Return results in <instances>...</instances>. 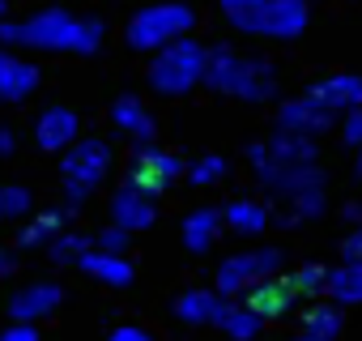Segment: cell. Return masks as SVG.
<instances>
[{
  "label": "cell",
  "instance_id": "6da1fadb",
  "mask_svg": "<svg viewBox=\"0 0 362 341\" xmlns=\"http://www.w3.org/2000/svg\"><path fill=\"white\" fill-rule=\"evenodd\" d=\"M103 22L98 18H81L69 9H39L22 22H0V43L5 47H30V52H73V56H90L103 47Z\"/></svg>",
  "mask_w": 362,
  "mask_h": 341
},
{
  "label": "cell",
  "instance_id": "7a4b0ae2",
  "mask_svg": "<svg viewBox=\"0 0 362 341\" xmlns=\"http://www.w3.org/2000/svg\"><path fill=\"white\" fill-rule=\"evenodd\" d=\"M247 162H252V170H256V180H260L273 197L290 201V218H294V222L324 214L328 175L320 170V162H307V166L269 162V158H264V141H252V145H247Z\"/></svg>",
  "mask_w": 362,
  "mask_h": 341
},
{
  "label": "cell",
  "instance_id": "3957f363",
  "mask_svg": "<svg viewBox=\"0 0 362 341\" xmlns=\"http://www.w3.org/2000/svg\"><path fill=\"white\" fill-rule=\"evenodd\" d=\"M205 86L226 98L269 103V98H277V69L260 56H243L226 43H214V47H205Z\"/></svg>",
  "mask_w": 362,
  "mask_h": 341
},
{
  "label": "cell",
  "instance_id": "277c9868",
  "mask_svg": "<svg viewBox=\"0 0 362 341\" xmlns=\"http://www.w3.org/2000/svg\"><path fill=\"white\" fill-rule=\"evenodd\" d=\"M111 162H115V149H111L103 137H77V141L60 154V180H64L69 214L90 201V192L107 180Z\"/></svg>",
  "mask_w": 362,
  "mask_h": 341
},
{
  "label": "cell",
  "instance_id": "5b68a950",
  "mask_svg": "<svg viewBox=\"0 0 362 341\" xmlns=\"http://www.w3.org/2000/svg\"><path fill=\"white\" fill-rule=\"evenodd\" d=\"M149 90L153 94H166V98H179L205 81V47L188 35V39H175L166 43L162 52H153L149 60Z\"/></svg>",
  "mask_w": 362,
  "mask_h": 341
},
{
  "label": "cell",
  "instance_id": "8992f818",
  "mask_svg": "<svg viewBox=\"0 0 362 341\" xmlns=\"http://www.w3.org/2000/svg\"><path fill=\"white\" fill-rule=\"evenodd\" d=\"M197 26V13L179 0H158V5H145L141 13H132L124 39L132 52H162L175 39H188Z\"/></svg>",
  "mask_w": 362,
  "mask_h": 341
},
{
  "label": "cell",
  "instance_id": "52a82bcc",
  "mask_svg": "<svg viewBox=\"0 0 362 341\" xmlns=\"http://www.w3.org/2000/svg\"><path fill=\"white\" fill-rule=\"evenodd\" d=\"M281 265H286V252L273 248V243L243 248V252H235V256H226V260L218 265V282H214V290H218L222 299H243L256 282L277 277Z\"/></svg>",
  "mask_w": 362,
  "mask_h": 341
},
{
  "label": "cell",
  "instance_id": "ba28073f",
  "mask_svg": "<svg viewBox=\"0 0 362 341\" xmlns=\"http://www.w3.org/2000/svg\"><path fill=\"white\" fill-rule=\"evenodd\" d=\"M184 170H188V162L179 158V154H170V149H158V145H132L128 180H132L141 192H149V197L175 188L179 180H184Z\"/></svg>",
  "mask_w": 362,
  "mask_h": 341
},
{
  "label": "cell",
  "instance_id": "9c48e42d",
  "mask_svg": "<svg viewBox=\"0 0 362 341\" xmlns=\"http://www.w3.org/2000/svg\"><path fill=\"white\" fill-rule=\"evenodd\" d=\"M303 98H307L311 107L328 111V115H345V111L362 107V77H358V73H328V77L311 81V86L303 90Z\"/></svg>",
  "mask_w": 362,
  "mask_h": 341
},
{
  "label": "cell",
  "instance_id": "30bf717a",
  "mask_svg": "<svg viewBox=\"0 0 362 341\" xmlns=\"http://www.w3.org/2000/svg\"><path fill=\"white\" fill-rule=\"evenodd\" d=\"M153 218H158L153 197H149V192H141L132 180H124V184L111 192V226H119L124 235H136V231L153 226Z\"/></svg>",
  "mask_w": 362,
  "mask_h": 341
},
{
  "label": "cell",
  "instance_id": "8fae6325",
  "mask_svg": "<svg viewBox=\"0 0 362 341\" xmlns=\"http://www.w3.org/2000/svg\"><path fill=\"white\" fill-rule=\"evenodd\" d=\"M60 286L56 282H26V286H18L13 294H9V316H13V324H39V320H47L56 307H60Z\"/></svg>",
  "mask_w": 362,
  "mask_h": 341
},
{
  "label": "cell",
  "instance_id": "7c38bea8",
  "mask_svg": "<svg viewBox=\"0 0 362 341\" xmlns=\"http://www.w3.org/2000/svg\"><path fill=\"white\" fill-rule=\"evenodd\" d=\"M332 120H337V115H328V111L311 107L307 98H290V103H281V107H277V124H273V132L315 141V137H324V132L332 128Z\"/></svg>",
  "mask_w": 362,
  "mask_h": 341
},
{
  "label": "cell",
  "instance_id": "4fadbf2b",
  "mask_svg": "<svg viewBox=\"0 0 362 341\" xmlns=\"http://www.w3.org/2000/svg\"><path fill=\"white\" fill-rule=\"evenodd\" d=\"M77 132H81L77 111L73 107H60V103L47 107V111H39V120H35V145L43 154H64L77 141Z\"/></svg>",
  "mask_w": 362,
  "mask_h": 341
},
{
  "label": "cell",
  "instance_id": "5bb4252c",
  "mask_svg": "<svg viewBox=\"0 0 362 341\" xmlns=\"http://www.w3.org/2000/svg\"><path fill=\"white\" fill-rule=\"evenodd\" d=\"M311 22V9H307V0H269L264 5V22H260V39H298Z\"/></svg>",
  "mask_w": 362,
  "mask_h": 341
},
{
  "label": "cell",
  "instance_id": "9a60e30c",
  "mask_svg": "<svg viewBox=\"0 0 362 341\" xmlns=\"http://www.w3.org/2000/svg\"><path fill=\"white\" fill-rule=\"evenodd\" d=\"M294 286H290V277H264V282H256L239 303L252 311V316H260V320H281L290 307H294Z\"/></svg>",
  "mask_w": 362,
  "mask_h": 341
},
{
  "label": "cell",
  "instance_id": "2e32d148",
  "mask_svg": "<svg viewBox=\"0 0 362 341\" xmlns=\"http://www.w3.org/2000/svg\"><path fill=\"white\" fill-rule=\"evenodd\" d=\"M39 90V64L0 47V103H26Z\"/></svg>",
  "mask_w": 362,
  "mask_h": 341
},
{
  "label": "cell",
  "instance_id": "e0dca14e",
  "mask_svg": "<svg viewBox=\"0 0 362 341\" xmlns=\"http://www.w3.org/2000/svg\"><path fill=\"white\" fill-rule=\"evenodd\" d=\"M226 311H230V299H222L209 286L184 290V294L175 299V320H184V324H222Z\"/></svg>",
  "mask_w": 362,
  "mask_h": 341
},
{
  "label": "cell",
  "instance_id": "ac0fdd59",
  "mask_svg": "<svg viewBox=\"0 0 362 341\" xmlns=\"http://www.w3.org/2000/svg\"><path fill=\"white\" fill-rule=\"evenodd\" d=\"M111 124L119 128V132H128L132 137V145H153V115L141 107V98L136 94H119L115 103H111Z\"/></svg>",
  "mask_w": 362,
  "mask_h": 341
},
{
  "label": "cell",
  "instance_id": "d6986e66",
  "mask_svg": "<svg viewBox=\"0 0 362 341\" xmlns=\"http://www.w3.org/2000/svg\"><path fill=\"white\" fill-rule=\"evenodd\" d=\"M179 235H184V248L188 252H209L218 239H222V209H214V205H201V209H192L188 218H184V226H179Z\"/></svg>",
  "mask_w": 362,
  "mask_h": 341
},
{
  "label": "cell",
  "instance_id": "ffe728a7",
  "mask_svg": "<svg viewBox=\"0 0 362 341\" xmlns=\"http://www.w3.org/2000/svg\"><path fill=\"white\" fill-rule=\"evenodd\" d=\"M269 222H273L269 205H260V201H252V197H235V201L222 209V226H230V231H235V235H243V239L264 235V231H269Z\"/></svg>",
  "mask_w": 362,
  "mask_h": 341
},
{
  "label": "cell",
  "instance_id": "44dd1931",
  "mask_svg": "<svg viewBox=\"0 0 362 341\" xmlns=\"http://www.w3.org/2000/svg\"><path fill=\"white\" fill-rule=\"evenodd\" d=\"M77 269L81 273H90L94 282H103V286H132V265H128V256H107V252H86L81 260H77Z\"/></svg>",
  "mask_w": 362,
  "mask_h": 341
},
{
  "label": "cell",
  "instance_id": "7402d4cb",
  "mask_svg": "<svg viewBox=\"0 0 362 341\" xmlns=\"http://www.w3.org/2000/svg\"><path fill=\"white\" fill-rule=\"evenodd\" d=\"M64 222H69V209H47L39 218H26L22 235H18V248L35 252V248H52L60 235H64Z\"/></svg>",
  "mask_w": 362,
  "mask_h": 341
},
{
  "label": "cell",
  "instance_id": "603a6c76",
  "mask_svg": "<svg viewBox=\"0 0 362 341\" xmlns=\"http://www.w3.org/2000/svg\"><path fill=\"white\" fill-rule=\"evenodd\" d=\"M324 294L332 299V307H354V303H362V265H337V269H328Z\"/></svg>",
  "mask_w": 362,
  "mask_h": 341
},
{
  "label": "cell",
  "instance_id": "cb8c5ba5",
  "mask_svg": "<svg viewBox=\"0 0 362 341\" xmlns=\"http://www.w3.org/2000/svg\"><path fill=\"white\" fill-rule=\"evenodd\" d=\"M264 158H269V162H286V166H307V162H315V141L273 132V137L264 141Z\"/></svg>",
  "mask_w": 362,
  "mask_h": 341
},
{
  "label": "cell",
  "instance_id": "d4e9b609",
  "mask_svg": "<svg viewBox=\"0 0 362 341\" xmlns=\"http://www.w3.org/2000/svg\"><path fill=\"white\" fill-rule=\"evenodd\" d=\"M226 22L239 30V35H260V22H264V5L269 0H218Z\"/></svg>",
  "mask_w": 362,
  "mask_h": 341
},
{
  "label": "cell",
  "instance_id": "484cf974",
  "mask_svg": "<svg viewBox=\"0 0 362 341\" xmlns=\"http://www.w3.org/2000/svg\"><path fill=\"white\" fill-rule=\"evenodd\" d=\"M303 333H311V337H320V341H337V333H341V311H337L332 303L307 307V311H303Z\"/></svg>",
  "mask_w": 362,
  "mask_h": 341
},
{
  "label": "cell",
  "instance_id": "4316f807",
  "mask_svg": "<svg viewBox=\"0 0 362 341\" xmlns=\"http://www.w3.org/2000/svg\"><path fill=\"white\" fill-rule=\"evenodd\" d=\"M230 341H256L260 337V328H264V320L260 316H252L243 303H230V311L222 316V324H218Z\"/></svg>",
  "mask_w": 362,
  "mask_h": 341
},
{
  "label": "cell",
  "instance_id": "83f0119b",
  "mask_svg": "<svg viewBox=\"0 0 362 341\" xmlns=\"http://www.w3.org/2000/svg\"><path fill=\"white\" fill-rule=\"evenodd\" d=\"M184 180L197 184V188H214V184H222V180H226V158H222V154H205V158H197V162L184 170Z\"/></svg>",
  "mask_w": 362,
  "mask_h": 341
},
{
  "label": "cell",
  "instance_id": "f1b7e54d",
  "mask_svg": "<svg viewBox=\"0 0 362 341\" xmlns=\"http://www.w3.org/2000/svg\"><path fill=\"white\" fill-rule=\"evenodd\" d=\"M90 248H94V239H90V235L64 231V235H60V239H56V243L47 248V256H52L56 265H77V260H81V256H86Z\"/></svg>",
  "mask_w": 362,
  "mask_h": 341
},
{
  "label": "cell",
  "instance_id": "f546056e",
  "mask_svg": "<svg viewBox=\"0 0 362 341\" xmlns=\"http://www.w3.org/2000/svg\"><path fill=\"white\" fill-rule=\"evenodd\" d=\"M30 209H35V197H30V188H22V184H5L0 188V218H30Z\"/></svg>",
  "mask_w": 362,
  "mask_h": 341
},
{
  "label": "cell",
  "instance_id": "4dcf8cb0",
  "mask_svg": "<svg viewBox=\"0 0 362 341\" xmlns=\"http://www.w3.org/2000/svg\"><path fill=\"white\" fill-rule=\"evenodd\" d=\"M290 286H294V294H324V286H328V269L315 265V260H307V265L290 277Z\"/></svg>",
  "mask_w": 362,
  "mask_h": 341
},
{
  "label": "cell",
  "instance_id": "1f68e13d",
  "mask_svg": "<svg viewBox=\"0 0 362 341\" xmlns=\"http://www.w3.org/2000/svg\"><path fill=\"white\" fill-rule=\"evenodd\" d=\"M128 243H132V235H124L119 226H103V231L94 235V252H107V256H124Z\"/></svg>",
  "mask_w": 362,
  "mask_h": 341
},
{
  "label": "cell",
  "instance_id": "d6a6232c",
  "mask_svg": "<svg viewBox=\"0 0 362 341\" xmlns=\"http://www.w3.org/2000/svg\"><path fill=\"white\" fill-rule=\"evenodd\" d=\"M341 137H345V145L362 149V107H354V111L341 115Z\"/></svg>",
  "mask_w": 362,
  "mask_h": 341
},
{
  "label": "cell",
  "instance_id": "836d02e7",
  "mask_svg": "<svg viewBox=\"0 0 362 341\" xmlns=\"http://www.w3.org/2000/svg\"><path fill=\"white\" fill-rule=\"evenodd\" d=\"M341 265H362V226H354L341 239Z\"/></svg>",
  "mask_w": 362,
  "mask_h": 341
},
{
  "label": "cell",
  "instance_id": "e575fe53",
  "mask_svg": "<svg viewBox=\"0 0 362 341\" xmlns=\"http://www.w3.org/2000/svg\"><path fill=\"white\" fill-rule=\"evenodd\" d=\"M107 341H153V333H149V328H141V324H119Z\"/></svg>",
  "mask_w": 362,
  "mask_h": 341
},
{
  "label": "cell",
  "instance_id": "d590c367",
  "mask_svg": "<svg viewBox=\"0 0 362 341\" xmlns=\"http://www.w3.org/2000/svg\"><path fill=\"white\" fill-rule=\"evenodd\" d=\"M0 341H39V328L35 324H9L0 333Z\"/></svg>",
  "mask_w": 362,
  "mask_h": 341
},
{
  "label": "cell",
  "instance_id": "8d00e7d4",
  "mask_svg": "<svg viewBox=\"0 0 362 341\" xmlns=\"http://www.w3.org/2000/svg\"><path fill=\"white\" fill-rule=\"evenodd\" d=\"M13 149H18V132H13V128L5 124V128H0V154H5V158H9Z\"/></svg>",
  "mask_w": 362,
  "mask_h": 341
},
{
  "label": "cell",
  "instance_id": "74e56055",
  "mask_svg": "<svg viewBox=\"0 0 362 341\" xmlns=\"http://www.w3.org/2000/svg\"><path fill=\"white\" fill-rule=\"evenodd\" d=\"M5 273H13V252L0 248V277H5Z\"/></svg>",
  "mask_w": 362,
  "mask_h": 341
},
{
  "label": "cell",
  "instance_id": "f35d334b",
  "mask_svg": "<svg viewBox=\"0 0 362 341\" xmlns=\"http://www.w3.org/2000/svg\"><path fill=\"white\" fill-rule=\"evenodd\" d=\"M345 218H349L354 226H362V205H345Z\"/></svg>",
  "mask_w": 362,
  "mask_h": 341
},
{
  "label": "cell",
  "instance_id": "ab89813d",
  "mask_svg": "<svg viewBox=\"0 0 362 341\" xmlns=\"http://www.w3.org/2000/svg\"><path fill=\"white\" fill-rule=\"evenodd\" d=\"M290 341H320V337H311V333H298V337H290Z\"/></svg>",
  "mask_w": 362,
  "mask_h": 341
},
{
  "label": "cell",
  "instance_id": "60d3db41",
  "mask_svg": "<svg viewBox=\"0 0 362 341\" xmlns=\"http://www.w3.org/2000/svg\"><path fill=\"white\" fill-rule=\"evenodd\" d=\"M358 180H362V149H358Z\"/></svg>",
  "mask_w": 362,
  "mask_h": 341
},
{
  "label": "cell",
  "instance_id": "b9f144b4",
  "mask_svg": "<svg viewBox=\"0 0 362 341\" xmlns=\"http://www.w3.org/2000/svg\"><path fill=\"white\" fill-rule=\"evenodd\" d=\"M0 22H5V0H0Z\"/></svg>",
  "mask_w": 362,
  "mask_h": 341
},
{
  "label": "cell",
  "instance_id": "7bdbcfd3",
  "mask_svg": "<svg viewBox=\"0 0 362 341\" xmlns=\"http://www.w3.org/2000/svg\"><path fill=\"white\" fill-rule=\"evenodd\" d=\"M0 222H5V218H0Z\"/></svg>",
  "mask_w": 362,
  "mask_h": 341
}]
</instances>
